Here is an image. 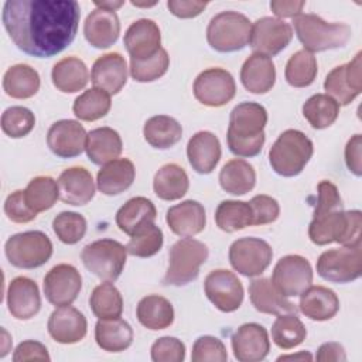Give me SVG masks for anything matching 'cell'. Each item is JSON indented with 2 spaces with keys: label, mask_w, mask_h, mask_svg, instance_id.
I'll return each instance as SVG.
<instances>
[{
  "label": "cell",
  "mask_w": 362,
  "mask_h": 362,
  "mask_svg": "<svg viewBox=\"0 0 362 362\" xmlns=\"http://www.w3.org/2000/svg\"><path fill=\"white\" fill-rule=\"evenodd\" d=\"M208 6L206 1L195 0H168L167 7L175 17L180 18H192L199 16L204 8Z\"/></svg>",
  "instance_id": "58"
},
{
  "label": "cell",
  "mask_w": 362,
  "mask_h": 362,
  "mask_svg": "<svg viewBox=\"0 0 362 362\" xmlns=\"http://www.w3.org/2000/svg\"><path fill=\"white\" fill-rule=\"evenodd\" d=\"M132 4L136 6V7H151V6H154L156 3H137V1H132Z\"/></svg>",
  "instance_id": "64"
},
{
  "label": "cell",
  "mask_w": 362,
  "mask_h": 362,
  "mask_svg": "<svg viewBox=\"0 0 362 362\" xmlns=\"http://www.w3.org/2000/svg\"><path fill=\"white\" fill-rule=\"evenodd\" d=\"M219 184L223 191L232 195H243L253 189L256 184V173L247 161L233 158L222 167L219 173Z\"/></svg>",
  "instance_id": "40"
},
{
  "label": "cell",
  "mask_w": 362,
  "mask_h": 362,
  "mask_svg": "<svg viewBox=\"0 0 362 362\" xmlns=\"http://www.w3.org/2000/svg\"><path fill=\"white\" fill-rule=\"evenodd\" d=\"M98 8L107 10V11H116L119 7L124 4V1H95L93 3Z\"/></svg>",
  "instance_id": "62"
},
{
  "label": "cell",
  "mask_w": 362,
  "mask_h": 362,
  "mask_svg": "<svg viewBox=\"0 0 362 362\" xmlns=\"http://www.w3.org/2000/svg\"><path fill=\"white\" fill-rule=\"evenodd\" d=\"M139 322L151 331L165 329L174 321L173 304L163 296L151 294L143 297L136 308Z\"/></svg>",
  "instance_id": "34"
},
{
  "label": "cell",
  "mask_w": 362,
  "mask_h": 362,
  "mask_svg": "<svg viewBox=\"0 0 362 362\" xmlns=\"http://www.w3.org/2000/svg\"><path fill=\"white\" fill-rule=\"evenodd\" d=\"M49 354L45 345L38 341H23L17 345L13 361L14 362H25V361H49Z\"/></svg>",
  "instance_id": "56"
},
{
  "label": "cell",
  "mask_w": 362,
  "mask_h": 362,
  "mask_svg": "<svg viewBox=\"0 0 362 362\" xmlns=\"http://www.w3.org/2000/svg\"><path fill=\"white\" fill-rule=\"evenodd\" d=\"M3 89L14 99H28L40 89V75L27 64L13 65L3 76Z\"/></svg>",
  "instance_id": "39"
},
{
  "label": "cell",
  "mask_w": 362,
  "mask_h": 362,
  "mask_svg": "<svg viewBox=\"0 0 362 362\" xmlns=\"http://www.w3.org/2000/svg\"><path fill=\"white\" fill-rule=\"evenodd\" d=\"M249 297L252 305L264 314L280 315L287 313H297V307L284 296H281L273 286L272 280L266 277L255 279L250 281Z\"/></svg>",
  "instance_id": "30"
},
{
  "label": "cell",
  "mask_w": 362,
  "mask_h": 362,
  "mask_svg": "<svg viewBox=\"0 0 362 362\" xmlns=\"http://www.w3.org/2000/svg\"><path fill=\"white\" fill-rule=\"evenodd\" d=\"M315 359L318 362H341V361H346V354L341 344L325 342L318 348Z\"/></svg>",
  "instance_id": "59"
},
{
  "label": "cell",
  "mask_w": 362,
  "mask_h": 362,
  "mask_svg": "<svg viewBox=\"0 0 362 362\" xmlns=\"http://www.w3.org/2000/svg\"><path fill=\"white\" fill-rule=\"evenodd\" d=\"M4 214L11 222H16V223H27L37 218V212H34L27 205L23 189H17L6 198Z\"/></svg>",
  "instance_id": "54"
},
{
  "label": "cell",
  "mask_w": 362,
  "mask_h": 362,
  "mask_svg": "<svg viewBox=\"0 0 362 362\" xmlns=\"http://www.w3.org/2000/svg\"><path fill=\"white\" fill-rule=\"evenodd\" d=\"M270 332L273 342L281 349L298 346L307 335V329L296 313L277 315Z\"/></svg>",
  "instance_id": "45"
},
{
  "label": "cell",
  "mask_w": 362,
  "mask_h": 362,
  "mask_svg": "<svg viewBox=\"0 0 362 362\" xmlns=\"http://www.w3.org/2000/svg\"><path fill=\"white\" fill-rule=\"evenodd\" d=\"M8 262L18 269H35L52 255V243L41 230H28L10 236L4 245Z\"/></svg>",
  "instance_id": "9"
},
{
  "label": "cell",
  "mask_w": 362,
  "mask_h": 362,
  "mask_svg": "<svg viewBox=\"0 0 362 362\" xmlns=\"http://www.w3.org/2000/svg\"><path fill=\"white\" fill-rule=\"evenodd\" d=\"M305 6L304 0H274L270 3V8L272 11L277 16V17H296L298 14H301L303 7Z\"/></svg>",
  "instance_id": "60"
},
{
  "label": "cell",
  "mask_w": 362,
  "mask_h": 362,
  "mask_svg": "<svg viewBox=\"0 0 362 362\" xmlns=\"http://www.w3.org/2000/svg\"><path fill=\"white\" fill-rule=\"evenodd\" d=\"M240 81L252 93H266L276 82V68L270 57L253 52L242 65Z\"/></svg>",
  "instance_id": "28"
},
{
  "label": "cell",
  "mask_w": 362,
  "mask_h": 362,
  "mask_svg": "<svg viewBox=\"0 0 362 362\" xmlns=\"http://www.w3.org/2000/svg\"><path fill=\"white\" fill-rule=\"evenodd\" d=\"M89 305L99 320L119 318L123 313V298L112 281L96 286L90 294Z\"/></svg>",
  "instance_id": "42"
},
{
  "label": "cell",
  "mask_w": 362,
  "mask_h": 362,
  "mask_svg": "<svg viewBox=\"0 0 362 362\" xmlns=\"http://www.w3.org/2000/svg\"><path fill=\"white\" fill-rule=\"evenodd\" d=\"M252 23L238 11H222L214 16L206 28V40L218 52L243 49L250 41Z\"/></svg>",
  "instance_id": "7"
},
{
  "label": "cell",
  "mask_w": 362,
  "mask_h": 362,
  "mask_svg": "<svg viewBox=\"0 0 362 362\" xmlns=\"http://www.w3.org/2000/svg\"><path fill=\"white\" fill-rule=\"evenodd\" d=\"M291 38L293 28L288 23L274 17H262L252 24L249 44L255 52L273 57L283 51Z\"/></svg>",
  "instance_id": "15"
},
{
  "label": "cell",
  "mask_w": 362,
  "mask_h": 362,
  "mask_svg": "<svg viewBox=\"0 0 362 362\" xmlns=\"http://www.w3.org/2000/svg\"><path fill=\"white\" fill-rule=\"evenodd\" d=\"M170 65V57L164 48H161L154 57L136 61L130 59V75L137 82H153L161 78Z\"/></svg>",
  "instance_id": "51"
},
{
  "label": "cell",
  "mask_w": 362,
  "mask_h": 362,
  "mask_svg": "<svg viewBox=\"0 0 362 362\" xmlns=\"http://www.w3.org/2000/svg\"><path fill=\"white\" fill-rule=\"evenodd\" d=\"M120 34V21L115 11L96 8L90 11L83 23V35L95 48L112 47Z\"/></svg>",
  "instance_id": "25"
},
{
  "label": "cell",
  "mask_w": 362,
  "mask_h": 362,
  "mask_svg": "<svg viewBox=\"0 0 362 362\" xmlns=\"http://www.w3.org/2000/svg\"><path fill=\"white\" fill-rule=\"evenodd\" d=\"M189 188V180L182 167L170 163L158 168L153 180L156 195L164 201H175L182 198Z\"/></svg>",
  "instance_id": "37"
},
{
  "label": "cell",
  "mask_w": 362,
  "mask_h": 362,
  "mask_svg": "<svg viewBox=\"0 0 362 362\" xmlns=\"http://www.w3.org/2000/svg\"><path fill=\"white\" fill-rule=\"evenodd\" d=\"M361 226L362 214L358 209H314L313 221L308 226V236L318 246L332 242L341 243L342 246H355L361 243Z\"/></svg>",
  "instance_id": "3"
},
{
  "label": "cell",
  "mask_w": 362,
  "mask_h": 362,
  "mask_svg": "<svg viewBox=\"0 0 362 362\" xmlns=\"http://www.w3.org/2000/svg\"><path fill=\"white\" fill-rule=\"evenodd\" d=\"M95 339L99 348L107 352H122L133 342V329L129 322L119 318L99 320L95 325Z\"/></svg>",
  "instance_id": "36"
},
{
  "label": "cell",
  "mask_w": 362,
  "mask_h": 362,
  "mask_svg": "<svg viewBox=\"0 0 362 362\" xmlns=\"http://www.w3.org/2000/svg\"><path fill=\"white\" fill-rule=\"evenodd\" d=\"M112 100L110 95L99 88H90L81 93L72 106L74 115L79 120L85 122H95L98 119H102L107 115L110 110Z\"/></svg>",
  "instance_id": "44"
},
{
  "label": "cell",
  "mask_w": 362,
  "mask_h": 362,
  "mask_svg": "<svg viewBox=\"0 0 362 362\" xmlns=\"http://www.w3.org/2000/svg\"><path fill=\"white\" fill-rule=\"evenodd\" d=\"M208 300L221 311H236L243 301V286L240 280L226 269L212 270L204 281Z\"/></svg>",
  "instance_id": "16"
},
{
  "label": "cell",
  "mask_w": 362,
  "mask_h": 362,
  "mask_svg": "<svg viewBox=\"0 0 362 362\" xmlns=\"http://www.w3.org/2000/svg\"><path fill=\"white\" fill-rule=\"evenodd\" d=\"M311 361L313 356L307 351H301L298 354H291V355H281L277 358V361Z\"/></svg>",
  "instance_id": "61"
},
{
  "label": "cell",
  "mask_w": 362,
  "mask_h": 362,
  "mask_svg": "<svg viewBox=\"0 0 362 362\" xmlns=\"http://www.w3.org/2000/svg\"><path fill=\"white\" fill-rule=\"evenodd\" d=\"M272 257L270 245L260 238H240L229 247L232 267L246 277L260 276L269 267Z\"/></svg>",
  "instance_id": "11"
},
{
  "label": "cell",
  "mask_w": 362,
  "mask_h": 362,
  "mask_svg": "<svg viewBox=\"0 0 362 362\" xmlns=\"http://www.w3.org/2000/svg\"><path fill=\"white\" fill-rule=\"evenodd\" d=\"M215 222L223 232L232 233L253 225V212L249 202L226 199L215 211Z\"/></svg>",
  "instance_id": "41"
},
{
  "label": "cell",
  "mask_w": 362,
  "mask_h": 362,
  "mask_svg": "<svg viewBox=\"0 0 362 362\" xmlns=\"http://www.w3.org/2000/svg\"><path fill=\"white\" fill-rule=\"evenodd\" d=\"M123 42L130 59L144 61L161 49V33L153 20L140 18L130 24Z\"/></svg>",
  "instance_id": "20"
},
{
  "label": "cell",
  "mask_w": 362,
  "mask_h": 362,
  "mask_svg": "<svg viewBox=\"0 0 362 362\" xmlns=\"http://www.w3.org/2000/svg\"><path fill=\"white\" fill-rule=\"evenodd\" d=\"M3 331V335H4V346H3V349H1V354H0V356L3 358V356H6L7 355V348H6V342H8V341H11V339H8V334L6 332V329H1Z\"/></svg>",
  "instance_id": "63"
},
{
  "label": "cell",
  "mask_w": 362,
  "mask_h": 362,
  "mask_svg": "<svg viewBox=\"0 0 362 362\" xmlns=\"http://www.w3.org/2000/svg\"><path fill=\"white\" fill-rule=\"evenodd\" d=\"M219 139L211 132L195 133L187 144L188 161L198 174H209L215 170L221 158Z\"/></svg>",
  "instance_id": "27"
},
{
  "label": "cell",
  "mask_w": 362,
  "mask_h": 362,
  "mask_svg": "<svg viewBox=\"0 0 362 362\" xmlns=\"http://www.w3.org/2000/svg\"><path fill=\"white\" fill-rule=\"evenodd\" d=\"M151 359L154 362H182L185 345L178 338L161 337L151 345Z\"/></svg>",
  "instance_id": "53"
},
{
  "label": "cell",
  "mask_w": 362,
  "mask_h": 362,
  "mask_svg": "<svg viewBox=\"0 0 362 362\" xmlns=\"http://www.w3.org/2000/svg\"><path fill=\"white\" fill-rule=\"evenodd\" d=\"M82 288V277L72 264L54 266L44 277V294L57 307L71 305Z\"/></svg>",
  "instance_id": "17"
},
{
  "label": "cell",
  "mask_w": 362,
  "mask_h": 362,
  "mask_svg": "<svg viewBox=\"0 0 362 362\" xmlns=\"http://www.w3.org/2000/svg\"><path fill=\"white\" fill-rule=\"evenodd\" d=\"M24 198L27 205L34 212H42L54 206L59 198L58 184L54 178L47 175H40L33 178L27 188L24 189Z\"/></svg>",
  "instance_id": "47"
},
{
  "label": "cell",
  "mask_w": 362,
  "mask_h": 362,
  "mask_svg": "<svg viewBox=\"0 0 362 362\" xmlns=\"http://www.w3.org/2000/svg\"><path fill=\"white\" fill-rule=\"evenodd\" d=\"M54 86L65 93H75L83 89L89 81V72L85 62L76 57L59 59L51 72Z\"/></svg>",
  "instance_id": "35"
},
{
  "label": "cell",
  "mask_w": 362,
  "mask_h": 362,
  "mask_svg": "<svg viewBox=\"0 0 362 362\" xmlns=\"http://www.w3.org/2000/svg\"><path fill=\"white\" fill-rule=\"evenodd\" d=\"M272 283L284 297L300 296L313 283L310 262L300 255L283 256L273 269Z\"/></svg>",
  "instance_id": "12"
},
{
  "label": "cell",
  "mask_w": 362,
  "mask_h": 362,
  "mask_svg": "<svg viewBox=\"0 0 362 362\" xmlns=\"http://www.w3.org/2000/svg\"><path fill=\"white\" fill-rule=\"evenodd\" d=\"M90 81L109 95H116L127 82V64L119 52H109L99 57L90 71Z\"/></svg>",
  "instance_id": "22"
},
{
  "label": "cell",
  "mask_w": 362,
  "mask_h": 362,
  "mask_svg": "<svg viewBox=\"0 0 362 362\" xmlns=\"http://www.w3.org/2000/svg\"><path fill=\"white\" fill-rule=\"evenodd\" d=\"M362 137L361 134L352 136L345 147V163L348 170L355 174L356 177H361L362 174Z\"/></svg>",
  "instance_id": "57"
},
{
  "label": "cell",
  "mask_w": 362,
  "mask_h": 362,
  "mask_svg": "<svg viewBox=\"0 0 362 362\" xmlns=\"http://www.w3.org/2000/svg\"><path fill=\"white\" fill-rule=\"evenodd\" d=\"M339 113V105L327 93H315L303 105V116L313 129L321 130L331 126Z\"/></svg>",
  "instance_id": "43"
},
{
  "label": "cell",
  "mask_w": 362,
  "mask_h": 362,
  "mask_svg": "<svg viewBox=\"0 0 362 362\" xmlns=\"http://www.w3.org/2000/svg\"><path fill=\"white\" fill-rule=\"evenodd\" d=\"M249 204L253 212V225H267L279 218V202L269 195H255Z\"/></svg>",
  "instance_id": "55"
},
{
  "label": "cell",
  "mask_w": 362,
  "mask_h": 362,
  "mask_svg": "<svg viewBox=\"0 0 362 362\" xmlns=\"http://www.w3.org/2000/svg\"><path fill=\"white\" fill-rule=\"evenodd\" d=\"M143 136L151 147L165 150L175 146L181 140L182 127L174 117L157 115L144 123Z\"/></svg>",
  "instance_id": "38"
},
{
  "label": "cell",
  "mask_w": 362,
  "mask_h": 362,
  "mask_svg": "<svg viewBox=\"0 0 362 362\" xmlns=\"http://www.w3.org/2000/svg\"><path fill=\"white\" fill-rule=\"evenodd\" d=\"M208 247L205 243L184 238L177 240L168 253V269L163 279V284L181 287L199 274V267L208 259Z\"/></svg>",
  "instance_id": "6"
},
{
  "label": "cell",
  "mask_w": 362,
  "mask_h": 362,
  "mask_svg": "<svg viewBox=\"0 0 362 362\" xmlns=\"http://www.w3.org/2000/svg\"><path fill=\"white\" fill-rule=\"evenodd\" d=\"M362 52L344 65L335 66L324 81V89L338 105H349L362 92Z\"/></svg>",
  "instance_id": "14"
},
{
  "label": "cell",
  "mask_w": 362,
  "mask_h": 362,
  "mask_svg": "<svg viewBox=\"0 0 362 362\" xmlns=\"http://www.w3.org/2000/svg\"><path fill=\"white\" fill-rule=\"evenodd\" d=\"M59 199L68 205L81 206L88 204L95 195L92 174L85 167H69L58 177Z\"/></svg>",
  "instance_id": "24"
},
{
  "label": "cell",
  "mask_w": 362,
  "mask_h": 362,
  "mask_svg": "<svg viewBox=\"0 0 362 362\" xmlns=\"http://www.w3.org/2000/svg\"><path fill=\"white\" fill-rule=\"evenodd\" d=\"M232 349L239 362L263 361L270 351V339L266 328L257 322L240 325L232 335Z\"/></svg>",
  "instance_id": "19"
},
{
  "label": "cell",
  "mask_w": 362,
  "mask_h": 362,
  "mask_svg": "<svg viewBox=\"0 0 362 362\" xmlns=\"http://www.w3.org/2000/svg\"><path fill=\"white\" fill-rule=\"evenodd\" d=\"M81 7L74 0H7L3 25L27 55L49 58L62 52L78 31Z\"/></svg>",
  "instance_id": "1"
},
{
  "label": "cell",
  "mask_w": 362,
  "mask_h": 362,
  "mask_svg": "<svg viewBox=\"0 0 362 362\" xmlns=\"http://www.w3.org/2000/svg\"><path fill=\"white\" fill-rule=\"evenodd\" d=\"M317 273L331 283H349L362 274V243L329 249L320 255Z\"/></svg>",
  "instance_id": "10"
},
{
  "label": "cell",
  "mask_w": 362,
  "mask_h": 362,
  "mask_svg": "<svg viewBox=\"0 0 362 362\" xmlns=\"http://www.w3.org/2000/svg\"><path fill=\"white\" fill-rule=\"evenodd\" d=\"M88 322L85 315L69 305L54 310L48 318V332L59 344H75L85 338Z\"/></svg>",
  "instance_id": "23"
},
{
  "label": "cell",
  "mask_w": 362,
  "mask_h": 362,
  "mask_svg": "<svg viewBox=\"0 0 362 362\" xmlns=\"http://www.w3.org/2000/svg\"><path fill=\"white\" fill-rule=\"evenodd\" d=\"M134 175V164L129 158H116L98 171L96 185L105 195H119L133 184Z\"/></svg>",
  "instance_id": "32"
},
{
  "label": "cell",
  "mask_w": 362,
  "mask_h": 362,
  "mask_svg": "<svg viewBox=\"0 0 362 362\" xmlns=\"http://www.w3.org/2000/svg\"><path fill=\"white\" fill-rule=\"evenodd\" d=\"M122 150V139L112 127H98L88 133L85 151L93 164L103 165L113 161L120 156Z\"/></svg>",
  "instance_id": "33"
},
{
  "label": "cell",
  "mask_w": 362,
  "mask_h": 362,
  "mask_svg": "<svg viewBox=\"0 0 362 362\" xmlns=\"http://www.w3.org/2000/svg\"><path fill=\"white\" fill-rule=\"evenodd\" d=\"M317 71L318 66L314 54L305 49H300L288 58L284 69V76L291 86L305 88L314 82Z\"/></svg>",
  "instance_id": "46"
},
{
  "label": "cell",
  "mask_w": 362,
  "mask_h": 362,
  "mask_svg": "<svg viewBox=\"0 0 362 362\" xmlns=\"http://www.w3.org/2000/svg\"><path fill=\"white\" fill-rule=\"evenodd\" d=\"M267 123L266 109L256 102L236 105L229 117L226 133L229 150L239 157L257 156L264 144V126Z\"/></svg>",
  "instance_id": "2"
},
{
  "label": "cell",
  "mask_w": 362,
  "mask_h": 362,
  "mask_svg": "<svg viewBox=\"0 0 362 362\" xmlns=\"http://www.w3.org/2000/svg\"><path fill=\"white\" fill-rule=\"evenodd\" d=\"M86 137L88 133L79 122L64 119L51 124L47 144L57 157L72 158L85 150Z\"/></svg>",
  "instance_id": "18"
},
{
  "label": "cell",
  "mask_w": 362,
  "mask_h": 362,
  "mask_svg": "<svg viewBox=\"0 0 362 362\" xmlns=\"http://www.w3.org/2000/svg\"><path fill=\"white\" fill-rule=\"evenodd\" d=\"M236 93L232 74L223 68H208L194 82L195 99L209 107H221L230 102Z\"/></svg>",
  "instance_id": "13"
},
{
  "label": "cell",
  "mask_w": 362,
  "mask_h": 362,
  "mask_svg": "<svg viewBox=\"0 0 362 362\" xmlns=\"http://www.w3.org/2000/svg\"><path fill=\"white\" fill-rule=\"evenodd\" d=\"M168 228L181 238H191L204 230L206 223L204 206L194 199L182 201L167 211Z\"/></svg>",
  "instance_id": "26"
},
{
  "label": "cell",
  "mask_w": 362,
  "mask_h": 362,
  "mask_svg": "<svg viewBox=\"0 0 362 362\" xmlns=\"http://www.w3.org/2000/svg\"><path fill=\"white\" fill-rule=\"evenodd\" d=\"M52 229L62 243L75 245L86 233V219L78 212L65 211L54 218Z\"/></svg>",
  "instance_id": "48"
},
{
  "label": "cell",
  "mask_w": 362,
  "mask_h": 362,
  "mask_svg": "<svg viewBox=\"0 0 362 362\" xmlns=\"http://www.w3.org/2000/svg\"><path fill=\"white\" fill-rule=\"evenodd\" d=\"M81 259L83 266L96 277L105 281H115L124 269L127 249L117 240L99 239L82 249Z\"/></svg>",
  "instance_id": "8"
},
{
  "label": "cell",
  "mask_w": 362,
  "mask_h": 362,
  "mask_svg": "<svg viewBox=\"0 0 362 362\" xmlns=\"http://www.w3.org/2000/svg\"><path fill=\"white\" fill-rule=\"evenodd\" d=\"M163 242H164L163 230L153 223L139 230L136 235L130 236V240L126 245V249H127V253L132 256L150 257V256H154L161 249Z\"/></svg>",
  "instance_id": "49"
},
{
  "label": "cell",
  "mask_w": 362,
  "mask_h": 362,
  "mask_svg": "<svg viewBox=\"0 0 362 362\" xmlns=\"http://www.w3.org/2000/svg\"><path fill=\"white\" fill-rule=\"evenodd\" d=\"M192 362H225L228 352L223 342L212 335L199 337L192 345Z\"/></svg>",
  "instance_id": "52"
},
{
  "label": "cell",
  "mask_w": 362,
  "mask_h": 362,
  "mask_svg": "<svg viewBox=\"0 0 362 362\" xmlns=\"http://www.w3.org/2000/svg\"><path fill=\"white\" fill-rule=\"evenodd\" d=\"M313 141L300 130H284L269 150V161L281 177L298 175L313 156Z\"/></svg>",
  "instance_id": "5"
},
{
  "label": "cell",
  "mask_w": 362,
  "mask_h": 362,
  "mask_svg": "<svg viewBox=\"0 0 362 362\" xmlns=\"http://www.w3.org/2000/svg\"><path fill=\"white\" fill-rule=\"evenodd\" d=\"M300 311L314 321L331 320L339 310V300L328 287L310 286L300 294Z\"/></svg>",
  "instance_id": "31"
},
{
  "label": "cell",
  "mask_w": 362,
  "mask_h": 362,
  "mask_svg": "<svg viewBox=\"0 0 362 362\" xmlns=\"http://www.w3.org/2000/svg\"><path fill=\"white\" fill-rule=\"evenodd\" d=\"M157 218L154 204L146 197H134L129 199L116 214L117 228L129 236L153 225Z\"/></svg>",
  "instance_id": "29"
},
{
  "label": "cell",
  "mask_w": 362,
  "mask_h": 362,
  "mask_svg": "<svg viewBox=\"0 0 362 362\" xmlns=\"http://www.w3.org/2000/svg\"><path fill=\"white\" fill-rule=\"evenodd\" d=\"M7 307L17 320H30L41 308V296L34 280L18 276L13 279L7 288Z\"/></svg>",
  "instance_id": "21"
},
{
  "label": "cell",
  "mask_w": 362,
  "mask_h": 362,
  "mask_svg": "<svg viewBox=\"0 0 362 362\" xmlns=\"http://www.w3.org/2000/svg\"><path fill=\"white\" fill-rule=\"evenodd\" d=\"M35 124L34 113L24 106H11L1 115V130L13 139L27 136Z\"/></svg>",
  "instance_id": "50"
},
{
  "label": "cell",
  "mask_w": 362,
  "mask_h": 362,
  "mask_svg": "<svg viewBox=\"0 0 362 362\" xmlns=\"http://www.w3.org/2000/svg\"><path fill=\"white\" fill-rule=\"evenodd\" d=\"M297 38L308 52H321L344 47L352 30L344 23H327L317 14H298L293 18Z\"/></svg>",
  "instance_id": "4"
}]
</instances>
